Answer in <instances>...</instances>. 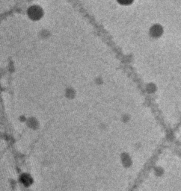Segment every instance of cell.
<instances>
[{
	"instance_id": "1",
	"label": "cell",
	"mask_w": 181,
	"mask_h": 191,
	"mask_svg": "<svg viewBox=\"0 0 181 191\" xmlns=\"http://www.w3.org/2000/svg\"><path fill=\"white\" fill-rule=\"evenodd\" d=\"M29 15L33 20H37L41 17L42 11L38 7L34 6L29 10Z\"/></svg>"
},
{
	"instance_id": "2",
	"label": "cell",
	"mask_w": 181,
	"mask_h": 191,
	"mask_svg": "<svg viewBox=\"0 0 181 191\" xmlns=\"http://www.w3.org/2000/svg\"><path fill=\"white\" fill-rule=\"evenodd\" d=\"M118 1L120 2V4L128 5V4H130V3H131L132 0H118Z\"/></svg>"
}]
</instances>
